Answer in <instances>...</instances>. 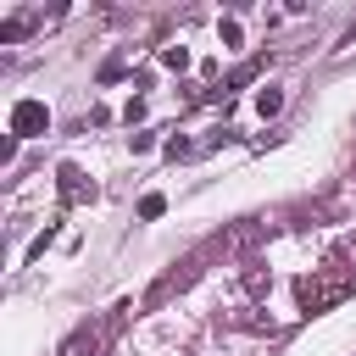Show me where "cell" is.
Instances as JSON below:
<instances>
[{
	"label": "cell",
	"mask_w": 356,
	"mask_h": 356,
	"mask_svg": "<svg viewBox=\"0 0 356 356\" xmlns=\"http://www.w3.org/2000/svg\"><path fill=\"white\" fill-rule=\"evenodd\" d=\"M350 295H356V267H350V261H328V267H317V273H306V278L295 284L300 312H328V306H339V300H350Z\"/></svg>",
	"instance_id": "obj_1"
},
{
	"label": "cell",
	"mask_w": 356,
	"mask_h": 356,
	"mask_svg": "<svg viewBox=\"0 0 356 356\" xmlns=\"http://www.w3.org/2000/svg\"><path fill=\"white\" fill-rule=\"evenodd\" d=\"M134 312V300H122L117 306V317H106V323H83L78 334H67V345L56 350V356H106V345H111V334L122 328V317Z\"/></svg>",
	"instance_id": "obj_2"
},
{
	"label": "cell",
	"mask_w": 356,
	"mask_h": 356,
	"mask_svg": "<svg viewBox=\"0 0 356 356\" xmlns=\"http://www.w3.org/2000/svg\"><path fill=\"white\" fill-rule=\"evenodd\" d=\"M50 134V106L44 100H17L11 106V139H39Z\"/></svg>",
	"instance_id": "obj_3"
},
{
	"label": "cell",
	"mask_w": 356,
	"mask_h": 356,
	"mask_svg": "<svg viewBox=\"0 0 356 356\" xmlns=\"http://www.w3.org/2000/svg\"><path fill=\"white\" fill-rule=\"evenodd\" d=\"M56 178H61V195H67V200H89V195H95V184H89V178H83V172H78L72 161H67V167H61Z\"/></svg>",
	"instance_id": "obj_4"
},
{
	"label": "cell",
	"mask_w": 356,
	"mask_h": 356,
	"mask_svg": "<svg viewBox=\"0 0 356 356\" xmlns=\"http://www.w3.org/2000/svg\"><path fill=\"white\" fill-rule=\"evenodd\" d=\"M256 111H261V117H278V111H284V89L261 83V89H256Z\"/></svg>",
	"instance_id": "obj_5"
},
{
	"label": "cell",
	"mask_w": 356,
	"mask_h": 356,
	"mask_svg": "<svg viewBox=\"0 0 356 356\" xmlns=\"http://www.w3.org/2000/svg\"><path fill=\"white\" fill-rule=\"evenodd\" d=\"M161 211H167V195H156V189H150V195L139 200V217H145V222H156Z\"/></svg>",
	"instance_id": "obj_6"
},
{
	"label": "cell",
	"mask_w": 356,
	"mask_h": 356,
	"mask_svg": "<svg viewBox=\"0 0 356 356\" xmlns=\"http://www.w3.org/2000/svg\"><path fill=\"white\" fill-rule=\"evenodd\" d=\"M161 67L184 72V67H189V50H184V44H167V50H161Z\"/></svg>",
	"instance_id": "obj_7"
},
{
	"label": "cell",
	"mask_w": 356,
	"mask_h": 356,
	"mask_svg": "<svg viewBox=\"0 0 356 356\" xmlns=\"http://www.w3.org/2000/svg\"><path fill=\"white\" fill-rule=\"evenodd\" d=\"M217 33H222V44H228V50L239 44V22H234V17H222V28H217Z\"/></svg>",
	"instance_id": "obj_8"
}]
</instances>
